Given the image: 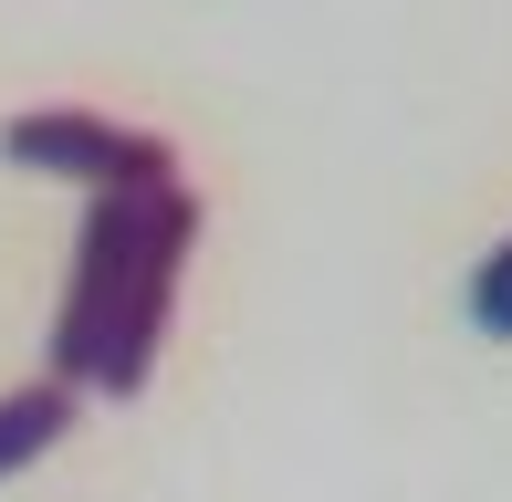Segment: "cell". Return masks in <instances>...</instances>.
I'll list each match as a JSON object with an SVG mask.
<instances>
[{
    "label": "cell",
    "instance_id": "7a4b0ae2",
    "mask_svg": "<svg viewBox=\"0 0 512 502\" xmlns=\"http://www.w3.org/2000/svg\"><path fill=\"white\" fill-rule=\"evenodd\" d=\"M0 157L42 178H84V189H136V178H178V147L147 126H115L95 105H42V116L0 126Z\"/></svg>",
    "mask_w": 512,
    "mask_h": 502
},
{
    "label": "cell",
    "instance_id": "3957f363",
    "mask_svg": "<svg viewBox=\"0 0 512 502\" xmlns=\"http://www.w3.org/2000/svg\"><path fill=\"white\" fill-rule=\"evenodd\" d=\"M74 408H84V387H63V377H32V387H11L0 398V482H11L21 461H42V450L74 429Z\"/></svg>",
    "mask_w": 512,
    "mask_h": 502
},
{
    "label": "cell",
    "instance_id": "277c9868",
    "mask_svg": "<svg viewBox=\"0 0 512 502\" xmlns=\"http://www.w3.org/2000/svg\"><path fill=\"white\" fill-rule=\"evenodd\" d=\"M471 325L512 346V241H502V251H481V272H471Z\"/></svg>",
    "mask_w": 512,
    "mask_h": 502
},
{
    "label": "cell",
    "instance_id": "6da1fadb",
    "mask_svg": "<svg viewBox=\"0 0 512 502\" xmlns=\"http://www.w3.org/2000/svg\"><path fill=\"white\" fill-rule=\"evenodd\" d=\"M199 241V199L189 178H136V189H95L74 241V283L53 314V377L95 387V398H136L157 377L168 346V304Z\"/></svg>",
    "mask_w": 512,
    "mask_h": 502
}]
</instances>
